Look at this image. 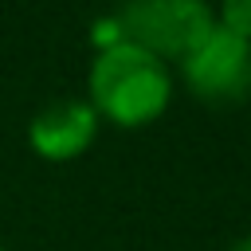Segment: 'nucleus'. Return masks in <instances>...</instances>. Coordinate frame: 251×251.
Returning a JSON list of instances; mask_svg holds the SVG:
<instances>
[{
    "label": "nucleus",
    "instance_id": "7ed1b4c3",
    "mask_svg": "<svg viewBox=\"0 0 251 251\" xmlns=\"http://www.w3.org/2000/svg\"><path fill=\"white\" fill-rule=\"evenodd\" d=\"M176 86H184L196 102L227 110L251 98V43L235 39L224 27H212L176 67Z\"/></svg>",
    "mask_w": 251,
    "mask_h": 251
},
{
    "label": "nucleus",
    "instance_id": "20e7f679",
    "mask_svg": "<svg viewBox=\"0 0 251 251\" xmlns=\"http://www.w3.org/2000/svg\"><path fill=\"white\" fill-rule=\"evenodd\" d=\"M98 133H102V122H98V114L90 110V102L82 94L55 98V102H47L31 114L27 149L47 165H71V161L90 153Z\"/></svg>",
    "mask_w": 251,
    "mask_h": 251
},
{
    "label": "nucleus",
    "instance_id": "39448f33",
    "mask_svg": "<svg viewBox=\"0 0 251 251\" xmlns=\"http://www.w3.org/2000/svg\"><path fill=\"white\" fill-rule=\"evenodd\" d=\"M212 12H216V27L251 43V0H224V4H212Z\"/></svg>",
    "mask_w": 251,
    "mask_h": 251
},
{
    "label": "nucleus",
    "instance_id": "423d86ee",
    "mask_svg": "<svg viewBox=\"0 0 251 251\" xmlns=\"http://www.w3.org/2000/svg\"><path fill=\"white\" fill-rule=\"evenodd\" d=\"M227 251H251V231H243V235H235V239L227 243Z\"/></svg>",
    "mask_w": 251,
    "mask_h": 251
},
{
    "label": "nucleus",
    "instance_id": "f257e3e1",
    "mask_svg": "<svg viewBox=\"0 0 251 251\" xmlns=\"http://www.w3.org/2000/svg\"><path fill=\"white\" fill-rule=\"evenodd\" d=\"M82 98L90 102V110L98 114L102 126L145 129L169 114V106L176 98V78H173L169 63H161L157 55L122 39L106 51H94V59L86 67Z\"/></svg>",
    "mask_w": 251,
    "mask_h": 251
},
{
    "label": "nucleus",
    "instance_id": "0eeeda50",
    "mask_svg": "<svg viewBox=\"0 0 251 251\" xmlns=\"http://www.w3.org/2000/svg\"><path fill=\"white\" fill-rule=\"evenodd\" d=\"M0 251H8V247H4V243H0Z\"/></svg>",
    "mask_w": 251,
    "mask_h": 251
},
{
    "label": "nucleus",
    "instance_id": "f03ea898",
    "mask_svg": "<svg viewBox=\"0 0 251 251\" xmlns=\"http://www.w3.org/2000/svg\"><path fill=\"white\" fill-rule=\"evenodd\" d=\"M114 20L126 43H137L169 67H176L216 27V12L204 0H133L118 8Z\"/></svg>",
    "mask_w": 251,
    "mask_h": 251
}]
</instances>
